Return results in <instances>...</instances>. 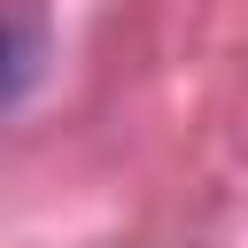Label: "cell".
Wrapping results in <instances>:
<instances>
[{
	"instance_id": "1",
	"label": "cell",
	"mask_w": 248,
	"mask_h": 248,
	"mask_svg": "<svg viewBox=\"0 0 248 248\" xmlns=\"http://www.w3.org/2000/svg\"><path fill=\"white\" fill-rule=\"evenodd\" d=\"M23 78H31V39L16 31V16H0V108L23 93Z\"/></svg>"
}]
</instances>
